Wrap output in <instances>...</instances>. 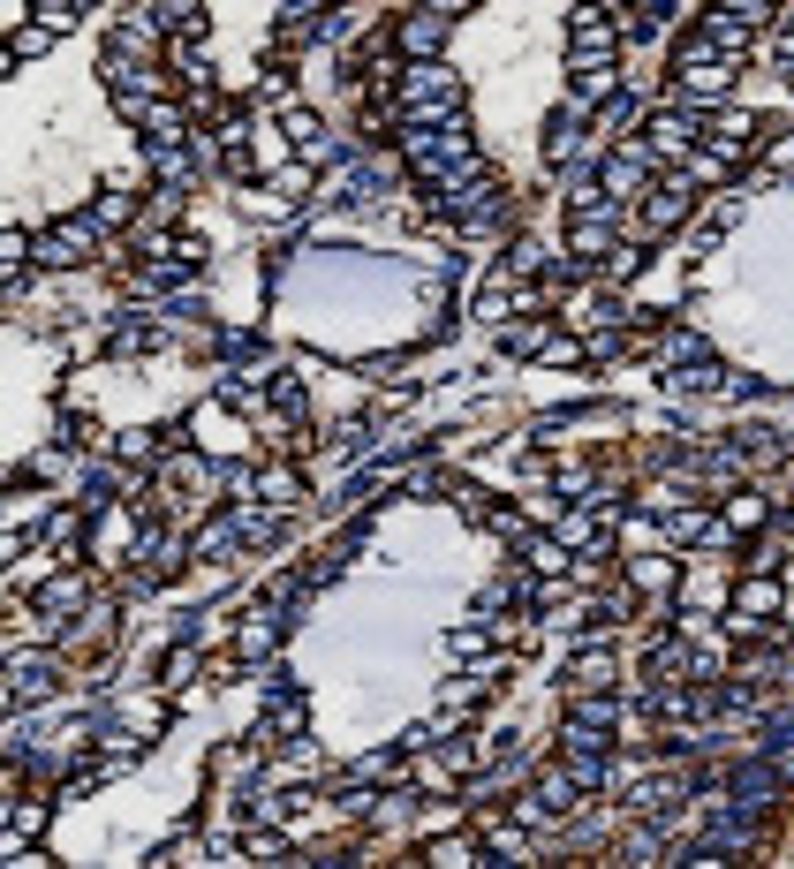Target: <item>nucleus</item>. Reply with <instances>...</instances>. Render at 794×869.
Returning a JSON list of instances; mask_svg holds the SVG:
<instances>
[{
  "instance_id": "1",
  "label": "nucleus",
  "mask_w": 794,
  "mask_h": 869,
  "mask_svg": "<svg viewBox=\"0 0 794 869\" xmlns=\"http://www.w3.org/2000/svg\"><path fill=\"white\" fill-rule=\"evenodd\" d=\"M401 114L409 121H432V114H447L454 121V106H462V84H454L447 69H432V61H424V69H401Z\"/></svg>"
},
{
  "instance_id": "2",
  "label": "nucleus",
  "mask_w": 794,
  "mask_h": 869,
  "mask_svg": "<svg viewBox=\"0 0 794 869\" xmlns=\"http://www.w3.org/2000/svg\"><path fill=\"white\" fill-rule=\"evenodd\" d=\"M447 31H454V8H416V16L394 31V46L409 53V69H424V61L447 46Z\"/></svg>"
},
{
  "instance_id": "3",
  "label": "nucleus",
  "mask_w": 794,
  "mask_h": 869,
  "mask_svg": "<svg viewBox=\"0 0 794 869\" xmlns=\"http://www.w3.org/2000/svg\"><path fill=\"white\" fill-rule=\"evenodd\" d=\"M91 250V227H53V235H38V265H76V257Z\"/></svg>"
},
{
  "instance_id": "4",
  "label": "nucleus",
  "mask_w": 794,
  "mask_h": 869,
  "mask_svg": "<svg viewBox=\"0 0 794 869\" xmlns=\"http://www.w3.org/2000/svg\"><path fill=\"white\" fill-rule=\"evenodd\" d=\"M46 817H53V809H46V801H16V824H8V832H0V847H8V854H23V847H31V839L38 832H46Z\"/></svg>"
},
{
  "instance_id": "5",
  "label": "nucleus",
  "mask_w": 794,
  "mask_h": 869,
  "mask_svg": "<svg viewBox=\"0 0 794 869\" xmlns=\"http://www.w3.org/2000/svg\"><path fill=\"white\" fill-rule=\"evenodd\" d=\"M689 137H696V121L689 114H651V152H689Z\"/></svg>"
},
{
  "instance_id": "6",
  "label": "nucleus",
  "mask_w": 794,
  "mask_h": 869,
  "mask_svg": "<svg viewBox=\"0 0 794 869\" xmlns=\"http://www.w3.org/2000/svg\"><path fill=\"white\" fill-rule=\"evenodd\" d=\"M749 129H757V121L749 114H734V106H726V114H711V144H719V159H734L749 144Z\"/></svg>"
},
{
  "instance_id": "7",
  "label": "nucleus",
  "mask_w": 794,
  "mask_h": 869,
  "mask_svg": "<svg viewBox=\"0 0 794 869\" xmlns=\"http://www.w3.org/2000/svg\"><path fill=\"white\" fill-rule=\"evenodd\" d=\"M681 212H689V189H651V205H643V235H651V227H674Z\"/></svg>"
},
{
  "instance_id": "8",
  "label": "nucleus",
  "mask_w": 794,
  "mask_h": 869,
  "mask_svg": "<svg viewBox=\"0 0 794 869\" xmlns=\"http://www.w3.org/2000/svg\"><path fill=\"white\" fill-rule=\"evenodd\" d=\"M568 250L575 257H605V250H613V227H605V220H575L568 227Z\"/></svg>"
},
{
  "instance_id": "9",
  "label": "nucleus",
  "mask_w": 794,
  "mask_h": 869,
  "mask_svg": "<svg viewBox=\"0 0 794 869\" xmlns=\"http://www.w3.org/2000/svg\"><path fill=\"white\" fill-rule=\"evenodd\" d=\"M605 681H613V658H598V650H583V658H575V673H568V688L583 696V688H605Z\"/></svg>"
},
{
  "instance_id": "10",
  "label": "nucleus",
  "mask_w": 794,
  "mask_h": 869,
  "mask_svg": "<svg viewBox=\"0 0 794 869\" xmlns=\"http://www.w3.org/2000/svg\"><path fill=\"white\" fill-rule=\"evenodd\" d=\"M704 529H711V514H704V507H681V514H666V537H674V545H696Z\"/></svg>"
},
{
  "instance_id": "11",
  "label": "nucleus",
  "mask_w": 794,
  "mask_h": 869,
  "mask_svg": "<svg viewBox=\"0 0 794 869\" xmlns=\"http://www.w3.org/2000/svg\"><path fill=\"white\" fill-rule=\"evenodd\" d=\"M235 650H242V658H265V650H273V620H242V635H235Z\"/></svg>"
},
{
  "instance_id": "12",
  "label": "nucleus",
  "mask_w": 794,
  "mask_h": 869,
  "mask_svg": "<svg viewBox=\"0 0 794 869\" xmlns=\"http://www.w3.org/2000/svg\"><path fill=\"white\" fill-rule=\"evenodd\" d=\"M31 16H38V31H69V23L84 16V8H76V0H38Z\"/></svg>"
},
{
  "instance_id": "13",
  "label": "nucleus",
  "mask_w": 794,
  "mask_h": 869,
  "mask_svg": "<svg viewBox=\"0 0 794 869\" xmlns=\"http://www.w3.org/2000/svg\"><path fill=\"white\" fill-rule=\"evenodd\" d=\"M734 605H742V613H779V582H742Z\"/></svg>"
},
{
  "instance_id": "14",
  "label": "nucleus",
  "mask_w": 794,
  "mask_h": 869,
  "mask_svg": "<svg viewBox=\"0 0 794 869\" xmlns=\"http://www.w3.org/2000/svg\"><path fill=\"white\" fill-rule=\"evenodd\" d=\"M31 265V235H0V273H23Z\"/></svg>"
},
{
  "instance_id": "15",
  "label": "nucleus",
  "mask_w": 794,
  "mask_h": 869,
  "mask_svg": "<svg viewBox=\"0 0 794 869\" xmlns=\"http://www.w3.org/2000/svg\"><path fill=\"white\" fill-rule=\"evenodd\" d=\"M545 363H583V341H568V333H545V348H537Z\"/></svg>"
},
{
  "instance_id": "16",
  "label": "nucleus",
  "mask_w": 794,
  "mask_h": 869,
  "mask_svg": "<svg viewBox=\"0 0 794 869\" xmlns=\"http://www.w3.org/2000/svg\"><path fill=\"white\" fill-rule=\"evenodd\" d=\"M432 862H447V869H469V862H477V847H469V839H439V847H432Z\"/></svg>"
},
{
  "instance_id": "17",
  "label": "nucleus",
  "mask_w": 794,
  "mask_h": 869,
  "mask_svg": "<svg viewBox=\"0 0 794 869\" xmlns=\"http://www.w3.org/2000/svg\"><path fill=\"white\" fill-rule=\"evenodd\" d=\"M560 545H590V529H598V522H590V514H560Z\"/></svg>"
},
{
  "instance_id": "18",
  "label": "nucleus",
  "mask_w": 794,
  "mask_h": 869,
  "mask_svg": "<svg viewBox=\"0 0 794 869\" xmlns=\"http://www.w3.org/2000/svg\"><path fill=\"white\" fill-rule=\"evenodd\" d=\"M726 522H734V529H757V522H764V499H734V507H726Z\"/></svg>"
},
{
  "instance_id": "19",
  "label": "nucleus",
  "mask_w": 794,
  "mask_h": 869,
  "mask_svg": "<svg viewBox=\"0 0 794 869\" xmlns=\"http://www.w3.org/2000/svg\"><path fill=\"white\" fill-rule=\"evenodd\" d=\"M242 847L258 854V862H273V854H288V839H280V832H250V839H242Z\"/></svg>"
},
{
  "instance_id": "20",
  "label": "nucleus",
  "mask_w": 794,
  "mask_h": 869,
  "mask_svg": "<svg viewBox=\"0 0 794 869\" xmlns=\"http://www.w3.org/2000/svg\"><path fill=\"white\" fill-rule=\"evenodd\" d=\"M265 499H273V507H295V477H288V469H273V477H265Z\"/></svg>"
},
{
  "instance_id": "21",
  "label": "nucleus",
  "mask_w": 794,
  "mask_h": 869,
  "mask_svg": "<svg viewBox=\"0 0 794 869\" xmlns=\"http://www.w3.org/2000/svg\"><path fill=\"white\" fill-rule=\"evenodd\" d=\"M507 265H515V273H537V265H545V250H537V242H515V257H507Z\"/></svg>"
}]
</instances>
